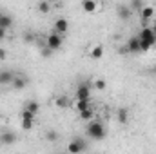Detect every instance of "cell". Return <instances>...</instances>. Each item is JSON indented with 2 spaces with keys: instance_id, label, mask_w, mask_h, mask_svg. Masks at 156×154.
Instances as JSON below:
<instances>
[{
  "instance_id": "obj_17",
  "label": "cell",
  "mask_w": 156,
  "mask_h": 154,
  "mask_svg": "<svg viewBox=\"0 0 156 154\" xmlns=\"http://www.w3.org/2000/svg\"><path fill=\"white\" fill-rule=\"evenodd\" d=\"M11 85H13L15 89H24V87L27 85V80H26V78H20V76H15Z\"/></svg>"
},
{
  "instance_id": "obj_21",
  "label": "cell",
  "mask_w": 156,
  "mask_h": 154,
  "mask_svg": "<svg viewBox=\"0 0 156 154\" xmlns=\"http://www.w3.org/2000/svg\"><path fill=\"white\" fill-rule=\"evenodd\" d=\"M94 87H96L98 91H104V89L107 87V82H105L104 78H98V80H94Z\"/></svg>"
},
{
  "instance_id": "obj_15",
  "label": "cell",
  "mask_w": 156,
  "mask_h": 154,
  "mask_svg": "<svg viewBox=\"0 0 156 154\" xmlns=\"http://www.w3.org/2000/svg\"><path fill=\"white\" fill-rule=\"evenodd\" d=\"M78 114H80V120H83V121H91L93 116H94V111H93V107H87L85 111H80Z\"/></svg>"
},
{
  "instance_id": "obj_1",
  "label": "cell",
  "mask_w": 156,
  "mask_h": 154,
  "mask_svg": "<svg viewBox=\"0 0 156 154\" xmlns=\"http://www.w3.org/2000/svg\"><path fill=\"white\" fill-rule=\"evenodd\" d=\"M138 38H140V45H142V53H145V51H149L153 45L156 44V35L154 31H153V27H144L140 33H138Z\"/></svg>"
},
{
  "instance_id": "obj_31",
  "label": "cell",
  "mask_w": 156,
  "mask_h": 154,
  "mask_svg": "<svg viewBox=\"0 0 156 154\" xmlns=\"http://www.w3.org/2000/svg\"><path fill=\"white\" fill-rule=\"evenodd\" d=\"M49 2H56V0H49Z\"/></svg>"
},
{
  "instance_id": "obj_19",
  "label": "cell",
  "mask_w": 156,
  "mask_h": 154,
  "mask_svg": "<svg viewBox=\"0 0 156 154\" xmlns=\"http://www.w3.org/2000/svg\"><path fill=\"white\" fill-rule=\"evenodd\" d=\"M102 56H104V47H102V45H94V47L91 49V58L98 60V58H102Z\"/></svg>"
},
{
  "instance_id": "obj_18",
  "label": "cell",
  "mask_w": 156,
  "mask_h": 154,
  "mask_svg": "<svg viewBox=\"0 0 156 154\" xmlns=\"http://www.w3.org/2000/svg\"><path fill=\"white\" fill-rule=\"evenodd\" d=\"M38 11L42 13V15H47V13L51 11V2H49V0H42V2H38Z\"/></svg>"
},
{
  "instance_id": "obj_25",
  "label": "cell",
  "mask_w": 156,
  "mask_h": 154,
  "mask_svg": "<svg viewBox=\"0 0 156 154\" xmlns=\"http://www.w3.org/2000/svg\"><path fill=\"white\" fill-rule=\"evenodd\" d=\"M47 140H49V142H56V140H58V134H56L55 131H49V132H47Z\"/></svg>"
},
{
  "instance_id": "obj_13",
  "label": "cell",
  "mask_w": 156,
  "mask_h": 154,
  "mask_svg": "<svg viewBox=\"0 0 156 154\" xmlns=\"http://www.w3.org/2000/svg\"><path fill=\"white\" fill-rule=\"evenodd\" d=\"M11 26H13V18L9 15H5V13H0V27L9 29Z\"/></svg>"
},
{
  "instance_id": "obj_4",
  "label": "cell",
  "mask_w": 156,
  "mask_h": 154,
  "mask_svg": "<svg viewBox=\"0 0 156 154\" xmlns=\"http://www.w3.org/2000/svg\"><path fill=\"white\" fill-rule=\"evenodd\" d=\"M20 123H22V129L24 131H31L33 125H35V114H31L29 111L22 109L20 111Z\"/></svg>"
},
{
  "instance_id": "obj_22",
  "label": "cell",
  "mask_w": 156,
  "mask_h": 154,
  "mask_svg": "<svg viewBox=\"0 0 156 154\" xmlns=\"http://www.w3.org/2000/svg\"><path fill=\"white\" fill-rule=\"evenodd\" d=\"M118 120H120V123H127V109L118 111Z\"/></svg>"
},
{
  "instance_id": "obj_10",
  "label": "cell",
  "mask_w": 156,
  "mask_h": 154,
  "mask_svg": "<svg viewBox=\"0 0 156 154\" xmlns=\"http://www.w3.org/2000/svg\"><path fill=\"white\" fill-rule=\"evenodd\" d=\"M13 78H15V75H13L11 71L2 69V71H0V85H11V83H13Z\"/></svg>"
},
{
  "instance_id": "obj_28",
  "label": "cell",
  "mask_w": 156,
  "mask_h": 154,
  "mask_svg": "<svg viewBox=\"0 0 156 154\" xmlns=\"http://www.w3.org/2000/svg\"><path fill=\"white\" fill-rule=\"evenodd\" d=\"M33 40V35L31 33H26V42H31Z\"/></svg>"
},
{
  "instance_id": "obj_3",
  "label": "cell",
  "mask_w": 156,
  "mask_h": 154,
  "mask_svg": "<svg viewBox=\"0 0 156 154\" xmlns=\"http://www.w3.org/2000/svg\"><path fill=\"white\" fill-rule=\"evenodd\" d=\"M45 45L51 49V51H56V49H60L62 45H64V35H60V33H56V31H53L47 40H45Z\"/></svg>"
},
{
  "instance_id": "obj_5",
  "label": "cell",
  "mask_w": 156,
  "mask_h": 154,
  "mask_svg": "<svg viewBox=\"0 0 156 154\" xmlns=\"http://www.w3.org/2000/svg\"><path fill=\"white\" fill-rule=\"evenodd\" d=\"M83 151H87V145H85L83 140H80V138H75V140H71V142L67 143V152L80 154V152H83Z\"/></svg>"
},
{
  "instance_id": "obj_20",
  "label": "cell",
  "mask_w": 156,
  "mask_h": 154,
  "mask_svg": "<svg viewBox=\"0 0 156 154\" xmlns=\"http://www.w3.org/2000/svg\"><path fill=\"white\" fill-rule=\"evenodd\" d=\"M87 107H91V103H89V100H76V111H85Z\"/></svg>"
},
{
  "instance_id": "obj_30",
  "label": "cell",
  "mask_w": 156,
  "mask_h": 154,
  "mask_svg": "<svg viewBox=\"0 0 156 154\" xmlns=\"http://www.w3.org/2000/svg\"><path fill=\"white\" fill-rule=\"evenodd\" d=\"M153 73H156V65H154V67H153Z\"/></svg>"
},
{
  "instance_id": "obj_11",
  "label": "cell",
  "mask_w": 156,
  "mask_h": 154,
  "mask_svg": "<svg viewBox=\"0 0 156 154\" xmlns=\"http://www.w3.org/2000/svg\"><path fill=\"white\" fill-rule=\"evenodd\" d=\"M82 9L85 13H94L96 11V0H82Z\"/></svg>"
},
{
  "instance_id": "obj_6",
  "label": "cell",
  "mask_w": 156,
  "mask_h": 154,
  "mask_svg": "<svg viewBox=\"0 0 156 154\" xmlns=\"http://www.w3.org/2000/svg\"><path fill=\"white\" fill-rule=\"evenodd\" d=\"M89 96H91V85L80 83L76 87V100H89Z\"/></svg>"
},
{
  "instance_id": "obj_27",
  "label": "cell",
  "mask_w": 156,
  "mask_h": 154,
  "mask_svg": "<svg viewBox=\"0 0 156 154\" xmlns=\"http://www.w3.org/2000/svg\"><path fill=\"white\" fill-rule=\"evenodd\" d=\"M7 58V53H5V49H0V60H5Z\"/></svg>"
},
{
  "instance_id": "obj_9",
  "label": "cell",
  "mask_w": 156,
  "mask_h": 154,
  "mask_svg": "<svg viewBox=\"0 0 156 154\" xmlns=\"http://www.w3.org/2000/svg\"><path fill=\"white\" fill-rule=\"evenodd\" d=\"M67 29H69V22H67L66 18H58V20L55 22V31H56V33L66 35V33H67Z\"/></svg>"
},
{
  "instance_id": "obj_23",
  "label": "cell",
  "mask_w": 156,
  "mask_h": 154,
  "mask_svg": "<svg viewBox=\"0 0 156 154\" xmlns=\"http://www.w3.org/2000/svg\"><path fill=\"white\" fill-rule=\"evenodd\" d=\"M56 105H58L60 109L67 107V98H66V96H58V98H56Z\"/></svg>"
},
{
  "instance_id": "obj_7",
  "label": "cell",
  "mask_w": 156,
  "mask_h": 154,
  "mask_svg": "<svg viewBox=\"0 0 156 154\" xmlns=\"http://www.w3.org/2000/svg\"><path fill=\"white\" fill-rule=\"evenodd\" d=\"M127 51L129 53H142V45H140V38H138V35H134V37H131V38L127 40Z\"/></svg>"
},
{
  "instance_id": "obj_14",
  "label": "cell",
  "mask_w": 156,
  "mask_h": 154,
  "mask_svg": "<svg viewBox=\"0 0 156 154\" xmlns=\"http://www.w3.org/2000/svg\"><path fill=\"white\" fill-rule=\"evenodd\" d=\"M0 142H2V143L11 145V143H15V142H16V134H15V132H4V134L0 136Z\"/></svg>"
},
{
  "instance_id": "obj_8",
  "label": "cell",
  "mask_w": 156,
  "mask_h": 154,
  "mask_svg": "<svg viewBox=\"0 0 156 154\" xmlns=\"http://www.w3.org/2000/svg\"><path fill=\"white\" fill-rule=\"evenodd\" d=\"M140 16H142V22L147 24V22L154 16V9H153L151 5H144V7L140 9Z\"/></svg>"
},
{
  "instance_id": "obj_12",
  "label": "cell",
  "mask_w": 156,
  "mask_h": 154,
  "mask_svg": "<svg viewBox=\"0 0 156 154\" xmlns=\"http://www.w3.org/2000/svg\"><path fill=\"white\" fill-rule=\"evenodd\" d=\"M24 109H26V111H29L31 114L37 116V113L40 111V103H38V102H35V100H29V102L24 105Z\"/></svg>"
},
{
  "instance_id": "obj_26",
  "label": "cell",
  "mask_w": 156,
  "mask_h": 154,
  "mask_svg": "<svg viewBox=\"0 0 156 154\" xmlns=\"http://www.w3.org/2000/svg\"><path fill=\"white\" fill-rule=\"evenodd\" d=\"M7 38V29H4V27H0V42L2 40Z\"/></svg>"
},
{
  "instance_id": "obj_24",
  "label": "cell",
  "mask_w": 156,
  "mask_h": 154,
  "mask_svg": "<svg viewBox=\"0 0 156 154\" xmlns=\"http://www.w3.org/2000/svg\"><path fill=\"white\" fill-rule=\"evenodd\" d=\"M142 7H144V2H142V0H133V2H131V9H136V11H140Z\"/></svg>"
},
{
  "instance_id": "obj_2",
  "label": "cell",
  "mask_w": 156,
  "mask_h": 154,
  "mask_svg": "<svg viewBox=\"0 0 156 154\" xmlns=\"http://www.w3.org/2000/svg\"><path fill=\"white\" fill-rule=\"evenodd\" d=\"M87 136H89L91 140H102V138L105 136L104 125H102L100 121H94V120L87 121Z\"/></svg>"
},
{
  "instance_id": "obj_29",
  "label": "cell",
  "mask_w": 156,
  "mask_h": 154,
  "mask_svg": "<svg viewBox=\"0 0 156 154\" xmlns=\"http://www.w3.org/2000/svg\"><path fill=\"white\" fill-rule=\"evenodd\" d=\"M153 31H154V35H156V24H154V27H153Z\"/></svg>"
},
{
  "instance_id": "obj_16",
  "label": "cell",
  "mask_w": 156,
  "mask_h": 154,
  "mask_svg": "<svg viewBox=\"0 0 156 154\" xmlns=\"http://www.w3.org/2000/svg\"><path fill=\"white\" fill-rule=\"evenodd\" d=\"M118 16H120L122 20H129V18H131V7L120 5V7H118Z\"/></svg>"
}]
</instances>
